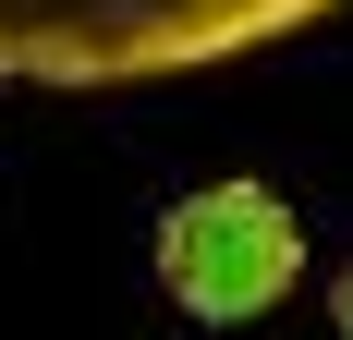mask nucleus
I'll use <instances>...</instances> for the list:
<instances>
[{"instance_id": "obj_1", "label": "nucleus", "mask_w": 353, "mask_h": 340, "mask_svg": "<svg viewBox=\"0 0 353 340\" xmlns=\"http://www.w3.org/2000/svg\"><path fill=\"white\" fill-rule=\"evenodd\" d=\"M305 279V219H292L268 182H195V195L159 219V292H171L195 328H244Z\"/></svg>"}, {"instance_id": "obj_2", "label": "nucleus", "mask_w": 353, "mask_h": 340, "mask_svg": "<svg viewBox=\"0 0 353 340\" xmlns=\"http://www.w3.org/2000/svg\"><path fill=\"white\" fill-rule=\"evenodd\" d=\"M329 316H341V340H353V268H341V279H329Z\"/></svg>"}]
</instances>
